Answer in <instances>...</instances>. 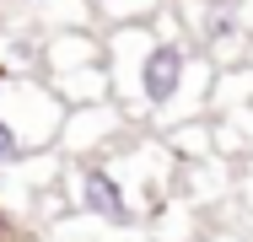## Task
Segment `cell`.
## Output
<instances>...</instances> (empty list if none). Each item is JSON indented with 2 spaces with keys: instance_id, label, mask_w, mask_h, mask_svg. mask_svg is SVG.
I'll return each mask as SVG.
<instances>
[{
  "instance_id": "cell-4",
  "label": "cell",
  "mask_w": 253,
  "mask_h": 242,
  "mask_svg": "<svg viewBox=\"0 0 253 242\" xmlns=\"http://www.w3.org/2000/svg\"><path fill=\"white\" fill-rule=\"evenodd\" d=\"M65 194H70V210L76 215H92L108 226H135L146 232L140 221V204L129 194V178L113 156H86V161H65Z\"/></svg>"
},
{
  "instance_id": "cell-1",
  "label": "cell",
  "mask_w": 253,
  "mask_h": 242,
  "mask_svg": "<svg viewBox=\"0 0 253 242\" xmlns=\"http://www.w3.org/2000/svg\"><path fill=\"white\" fill-rule=\"evenodd\" d=\"M108 48V81H113V102L151 135H167L172 124H189L210 113V92H215V65L200 54L189 38V27L162 11L156 22H124L102 33Z\"/></svg>"
},
{
  "instance_id": "cell-5",
  "label": "cell",
  "mask_w": 253,
  "mask_h": 242,
  "mask_svg": "<svg viewBox=\"0 0 253 242\" xmlns=\"http://www.w3.org/2000/svg\"><path fill=\"white\" fill-rule=\"evenodd\" d=\"M140 135V124L119 108V102H86V108H65L59 124V156L65 161H86V156H113L119 145Z\"/></svg>"
},
{
  "instance_id": "cell-9",
  "label": "cell",
  "mask_w": 253,
  "mask_h": 242,
  "mask_svg": "<svg viewBox=\"0 0 253 242\" xmlns=\"http://www.w3.org/2000/svg\"><path fill=\"white\" fill-rule=\"evenodd\" d=\"M162 11H172L167 0H92V16H97V27H124V22H156Z\"/></svg>"
},
{
  "instance_id": "cell-3",
  "label": "cell",
  "mask_w": 253,
  "mask_h": 242,
  "mask_svg": "<svg viewBox=\"0 0 253 242\" xmlns=\"http://www.w3.org/2000/svg\"><path fill=\"white\" fill-rule=\"evenodd\" d=\"M59 124H65V102L38 76L0 86V178L49 156L59 145Z\"/></svg>"
},
{
  "instance_id": "cell-7",
  "label": "cell",
  "mask_w": 253,
  "mask_h": 242,
  "mask_svg": "<svg viewBox=\"0 0 253 242\" xmlns=\"http://www.w3.org/2000/svg\"><path fill=\"white\" fill-rule=\"evenodd\" d=\"M38 242H151L135 226H108V221H92V215H59L49 226H38Z\"/></svg>"
},
{
  "instance_id": "cell-2",
  "label": "cell",
  "mask_w": 253,
  "mask_h": 242,
  "mask_svg": "<svg viewBox=\"0 0 253 242\" xmlns=\"http://www.w3.org/2000/svg\"><path fill=\"white\" fill-rule=\"evenodd\" d=\"M38 81L65 108L113 102L102 33L97 27H54V33H38Z\"/></svg>"
},
{
  "instance_id": "cell-6",
  "label": "cell",
  "mask_w": 253,
  "mask_h": 242,
  "mask_svg": "<svg viewBox=\"0 0 253 242\" xmlns=\"http://www.w3.org/2000/svg\"><path fill=\"white\" fill-rule=\"evenodd\" d=\"M210 129H215L221 156H248L253 151V65H232V70L215 76Z\"/></svg>"
},
{
  "instance_id": "cell-8",
  "label": "cell",
  "mask_w": 253,
  "mask_h": 242,
  "mask_svg": "<svg viewBox=\"0 0 253 242\" xmlns=\"http://www.w3.org/2000/svg\"><path fill=\"white\" fill-rule=\"evenodd\" d=\"M22 16L38 33H54V27H97L92 0H22Z\"/></svg>"
}]
</instances>
